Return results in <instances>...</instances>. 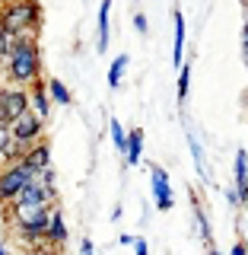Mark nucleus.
<instances>
[{
	"instance_id": "nucleus-1",
	"label": "nucleus",
	"mask_w": 248,
	"mask_h": 255,
	"mask_svg": "<svg viewBox=\"0 0 248 255\" xmlns=\"http://www.w3.org/2000/svg\"><path fill=\"white\" fill-rule=\"evenodd\" d=\"M42 26V0H3L0 3V58L22 38H38Z\"/></svg>"
},
{
	"instance_id": "nucleus-2",
	"label": "nucleus",
	"mask_w": 248,
	"mask_h": 255,
	"mask_svg": "<svg viewBox=\"0 0 248 255\" xmlns=\"http://www.w3.org/2000/svg\"><path fill=\"white\" fill-rule=\"evenodd\" d=\"M45 74V61H42V45L38 38H22L16 42L10 51L0 58V80L13 86H29L35 80H42Z\"/></svg>"
},
{
	"instance_id": "nucleus-3",
	"label": "nucleus",
	"mask_w": 248,
	"mask_h": 255,
	"mask_svg": "<svg viewBox=\"0 0 248 255\" xmlns=\"http://www.w3.org/2000/svg\"><path fill=\"white\" fill-rule=\"evenodd\" d=\"M54 204H58V188L38 185V182L32 179V185L22 191V195L16 198L13 204H6V207H3V214H6V227L26 223V220H32V217H38V214H48Z\"/></svg>"
},
{
	"instance_id": "nucleus-4",
	"label": "nucleus",
	"mask_w": 248,
	"mask_h": 255,
	"mask_svg": "<svg viewBox=\"0 0 248 255\" xmlns=\"http://www.w3.org/2000/svg\"><path fill=\"white\" fill-rule=\"evenodd\" d=\"M32 179H35V172L22 163H3L0 166V207L13 204L32 185Z\"/></svg>"
},
{
	"instance_id": "nucleus-5",
	"label": "nucleus",
	"mask_w": 248,
	"mask_h": 255,
	"mask_svg": "<svg viewBox=\"0 0 248 255\" xmlns=\"http://www.w3.org/2000/svg\"><path fill=\"white\" fill-rule=\"evenodd\" d=\"M26 109H29V90L26 86H13V83H3V80H0V122L10 125Z\"/></svg>"
},
{
	"instance_id": "nucleus-6",
	"label": "nucleus",
	"mask_w": 248,
	"mask_h": 255,
	"mask_svg": "<svg viewBox=\"0 0 248 255\" xmlns=\"http://www.w3.org/2000/svg\"><path fill=\"white\" fill-rule=\"evenodd\" d=\"M10 131H13V140H19V143H35V140H42L45 137V131H48V122L42 115H35L32 109H26L16 122H10Z\"/></svg>"
},
{
	"instance_id": "nucleus-7",
	"label": "nucleus",
	"mask_w": 248,
	"mask_h": 255,
	"mask_svg": "<svg viewBox=\"0 0 248 255\" xmlns=\"http://www.w3.org/2000/svg\"><path fill=\"white\" fill-rule=\"evenodd\" d=\"M150 188H153V204L156 211H172L175 195H172V179L163 166H150Z\"/></svg>"
},
{
	"instance_id": "nucleus-8",
	"label": "nucleus",
	"mask_w": 248,
	"mask_h": 255,
	"mask_svg": "<svg viewBox=\"0 0 248 255\" xmlns=\"http://www.w3.org/2000/svg\"><path fill=\"white\" fill-rule=\"evenodd\" d=\"M70 239V227H67V217L58 204L51 207V217H48V230H45V246H54V249H64Z\"/></svg>"
},
{
	"instance_id": "nucleus-9",
	"label": "nucleus",
	"mask_w": 248,
	"mask_h": 255,
	"mask_svg": "<svg viewBox=\"0 0 248 255\" xmlns=\"http://www.w3.org/2000/svg\"><path fill=\"white\" fill-rule=\"evenodd\" d=\"M233 191L239 204H248V150L245 147H239L233 159Z\"/></svg>"
},
{
	"instance_id": "nucleus-10",
	"label": "nucleus",
	"mask_w": 248,
	"mask_h": 255,
	"mask_svg": "<svg viewBox=\"0 0 248 255\" xmlns=\"http://www.w3.org/2000/svg\"><path fill=\"white\" fill-rule=\"evenodd\" d=\"M19 163H22V166H29L32 172H42V169H48V166H51V143H48V137L35 140V143H29V150L22 153Z\"/></svg>"
},
{
	"instance_id": "nucleus-11",
	"label": "nucleus",
	"mask_w": 248,
	"mask_h": 255,
	"mask_svg": "<svg viewBox=\"0 0 248 255\" xmlns=\"http://www.w3.org/2000/svg\"><path fill=\"white\" fill-rule=\"evenodd\" d=\"M111 45V0L99 3V19H95V51L105 54Z\"/></svg>"
},
{
	"instance_id": "nucleus-12",
	"label": "nucleus",
	"mask_w": 248,
	"mask_h": 255,
	"mask_svg": "<svg viewBox=\"0 0 248 255\" xmlns=\"http://www.w3.org/2000/svg\"><path fill=\"white\" fill-rule=\"evenodd\" d=\"M51 96H48V83H45V77L42 80H35V83L29 86V109L35 112V115H42L45 122L51 118Z\"/></svg>"
},
{
	"instance_id": "nucleus-13",
	"label": "nucleus",
	"mask_w": 248,
	"mask_h": 255,
	"mask_svg": "<svg viewBox=\"0 0 248 255\" xmlns=\"http://www.w3.org/2000/svg\"><path fill=\"white\" fill-rule=\"evenodd\" d=\"M172 64L175 67H181L185 64V38H188V26H185V16H181V10L172 13Z\"/></svg>"
},
{
	"instance_id": "nucleus-14",
	"label": "nucleus",
	"mask_w": 248,
	"mask_h": 255,
	"mask_svg": "<svg viewBox=\"0 0 248 255\" xmlns=\"http://www.w3.org/2000/svg\"><path fill=\"white\" fill-rule=\"evenodd\" d=\"M124 159H127V166H140V159H143V128H131V131H127Z\"/></svg>"
},
{
	"instance_id": "nucleus-15",
	"label": "nucleus",
	"mask_w": 248,
	"mask_h": 255,
	"mask_svg": "<svg viewBox=\"0 0 248 255\" xmlns=\"http://www.w3.org/2000/svg\"><path fill=\"white\" fill-rule=\"evenodd\" d=\"M45 83H48V96H51V102H54V106H64V109H67V106H74V93H70V86L64 83V80H58V77H48Z\"/></svg>"
},
{
	"instance_id": "nucleus-16",
	"label": "nucleus",
	"mask_w": 248,
	"mask_h": 255,
	"mask_svg": "<svg viewBox=\"0 0 248 255\" xmlns=\"http://www.w3.org/2000/svg\"><path fill=\"white\" fill-rule=\"evenodd\" d=\"M191 207H194V227H197V233H201V239H204L207 246H213V230H210V220H207L204 207H201V201H197L194 195H191Z\"/></svg>"
},
{
	"instance_id": "nucleus-17",
	"label": "nucleus",
	"mask_w": 248,
	"mask_h": 255,
	"mask_svg": "<svg viewBox=\"0 0 248 255\" xmlns=\"http://www.w3.org/2000/svg\"><path fill=\"white\" fill-rule=\"evenodd\" d=\"M188 147H191V156H194V169H197V175L210 182V169H207V159H204V147H201V140H197L191 131H188Z\"/></svg>"
},
{
	"instance_id": "nucleus-18",
	"label": "nucleus",
	"mask_w": 248,
	"mask_h": 255,
	"mask_svg": "<svg viewBox=\"0 0 248 255\" xmlns=\"http://www.w3.org/2000/svg\"><path fill=\"white\" fill-rule=\"evenodd\" d=\"M127 64H131V58H127V54H118V58L108 64V77H105V80H108V90H118V86H121Z\"/></svg>"
},
{
	"instance_id": "nucleus-19",
	"label": "nucleus",
	"mask_w": 248,
	"mask_h": 255,
	"mask_svg": "<svg viewBox=\"0 0 248 255\" xmlns=\"http://www.w3.org/2000/svg\"><path fill=\"white\" fill-rule=\"evenodd\" d=\"M108 134H111V143H115V150L124 156V150H127V128L118 122V118H111V122H108Z\"/></svg>"
},
{
	"instance_id": "nucleus-20",
	"label": "nucleus",
	"mask_w": 248,
	"mask_h": 255,
	"mask_svg": "<svg viewBox=\"0 0 248 255\" xmlns=\"http://www.w3.org/2000/svg\"><path fill=\"white\" fill-rule=\"evenodd\" d=\"M191 93V64H181L178 67V102H185Z\"/></svg>"
},
{
	"instance_id": "nucleus-21",
	"label": "nucleus",
	"mask_w": 248,
	"mask_h": 255,
	"mask_svg": "<svg viewBox=\"0 0 248 255\" xmlns=\"http://www.w3.org/2000/svg\"><path fill=\"white\" fill-rule=\"evenodd\" d=\"M35 182H38V185H48V188H58V172H54V166L35 172Z\"/></svg>"
},
{
	"instance_id": "nucleus-22",
	"label": "nucleus",
	"mask_w": 248,
	"mask_h": 255,
	"mask_svg": "<svg viewBox=\"0 0 248 255\" xmlns=\"http://www.w3.org/2000/svg\"><path fill=\"white\" fill-rule=\"evenodd\" d=\"M10 147H13V131H10V125L0 122V163H3V153Z\"/></svg>"
},
{
	"instance_id": "nucleus-23",
	"label": "nucleus",
	"mask_w": 248,
	"mask_h": 255,
	"mask_svg": "<svg viewBox=\"0 0 248 255\" xmlns=\"http://www.w3.org/2000/svg\"><path fill=\"white\" fill-rule=\"evenodd\" d=\"M19 255H64V249H54V246L38 243V246H29V249H22Z\"/></svg>"
},
{
	"instance_id": "nucleus-24",
	"label": "nucleus",
	"mask_w": 248,
	"mask_h": 255,
	"mask_svg": "<svg viewBox=\"0 0 248 255\" xmlns=\"http://www.w3.org/2000/svg\"><path fill=\"white\" fill-rule=\"evenodd\" d=\"M134 29H137L140 35H147V32H150V19L143 13H134Z\"/></svg>"
},
{
	"instance_id": "nucleus-25",
	"label": "nucleus",
	"mask_w": 248,
	"mask_h": 255,
	"mask_svg": "<svg viewBox=\"0 0 248 255\" xmlns=\"http://www.w3.org/2000/svg\"><path fill=\"white\" fill-rule=\"evenodd\" d=\"M134 255H150V243L143 236H134Z\"/></svg>"
},
{
	"instance_id": "nucleus-26",
	"label": "nucleus",
	"mask_w": 248,
	"mask_h": 255,
	"mask_svg": "<svg viewBox=\"0 0 248 255\" xmlns=\"http://www.w3.org/2000/svg\"><path fill=\"white\" fill-rule=\"evenodd\" d=\"M242 54L248 58V0H245V29H242Z\"/></svg>"
},
{
	"instance_id": "nucleus-27",
	"label": "nucleus",
	"mask_w": 248,
	"mask_h": 255,
	"mask_svg": "<svg viewBox=\"0 0 248 255\" xmlns=\"http://www.w3.org/2000/svg\"><path fill=\"white\" fill-rule=\"evenodd\" d=\"M80 255H95V246H92V239H83V243H80Z\"/></svg>"
},
{
	"instance_id": "nucleus-28",
	"label": "nucleus",
	"mask_w": 248,
	"mask_h": 255,
	"mask_svg": "<svg viewBox=\"0 0 248 255\" xmlns=\"http://www.w3.org/2000/svg\"><path fill=\"white\" fill-rule=\"evenodd\" d=\"M229 255H248V246L242 243V239H239V243L233 246V249H229Z\"/></svg>"
},
{
	"instance_id": "nucleus-29",
	"label": "nucleus",
	"mask_w": 248,
	"mask_h": 255,
	"mask_svg": "<svg viewBox=\"0 0 248 255\" xmlns=\"http://www.w3.org/2000/svg\"><path fill=\"white\" fill-rule=\"evenodd\" d=\"M118 243H121V246H134V236L131 233H121V236H118Z\"/></svg>"
},
{
	"instance_id": "nucleus-30",
	"label": "nucleus",
	"mask_w": 248,
	"mask_h": 255,
	"mask_svg": "<svg viewBox=\"0 0 248 255\" xmlns=\"http://www.w3.org/2000/svg\"><path fill=\"white\" fill-rule=\"evenodd\" d=\"M121 214H124V207L115 204V211H111V220H121Z\"/></svg>"
},
{
	"instance_id": "nucleus-31",
	"label": "nucleus",
	"mask_w": 248,
	"mask_h": 255,
	"mask_svg": "<svg viewBox=\"0 0 248 255\" xmlns=\"http://www.w3.org/2000/svg\"><path fill=\"white\" fill-rule=\"evenodd\" d=\"M0 255H13V252H10V243H6V239H0Z\"/></svg>"
},
{
	"instance_id": "nucleus-32",
	"label": "nucleus",
	"mask_w": 248,
	"mask_h": 255,
	"mask_svg": "<svg viewBox=\"0 0 248 255\" xmlns=\"http://www.w3.org/2000/svg\"><path fill=\"white\" fill-rule=\"evenodd\" d=\"M207 255H223V252L217 249V246H210V249H207Z\"/></svg>"
},
{
	"instance_id": "nucleus-33",
	"label": "nucleus",
	"mask_w": 248,
	"mask_h": 255,
	"mask_svg": "<svg viewBox=\"0 0 248 255\" xmlns=\"http://www.w3.org/2000/svg\"><path fill=\"white\" fill-rule=\"evenodd\" d=\"M245 106H248V90H245Z\"/></svg>"
},
{
	"instance_id": "nucleus-34",
	"label": "nucleus",
	"mask_w": 248,
	"mask_h": 255,
	"mask_svg": "<svg viewBox=\"0 0 248 255\" xmlns=\"http://www.w3.org/2000/svg\"><path fill=\"white\" fill-rule=\"evenodd\" d=\"M245 67H248V58H245Z\"/></svg>"
},
{
	"instance_id": "nucleus-35",
	"label": "nucleus",
	"mask_w": 248,
	"mask_h": 255,
	"mask_svg": "<svg viewBox=\"0 0 248 255\" xmlns=\"http://www.w3.org/2000/svg\"><path fill=\"white\" fill-rule=\"evenodd\" d=\"M0 3H3V0H0Z\"/></svg>"
},
{
	"instance_id": "nucleus-36",
	"label": "nucleus",
	"mask_w": 248,
	"mask_h": 255,
	"mask_svg": "<svg viewBox=\"0 0 248 255\" xmlns=\"http://www.w3.org/2000/svg\"><path fill=\"white\" fill-rule=\"evenodd\" d=\"M0 166H3V163H0Z\"/></svg>"
}]
</instances>
